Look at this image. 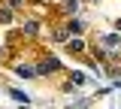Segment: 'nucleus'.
<instances>
[{"instance_id":"4","label":"nucleus","mask_w":121,"mask_h":109,"mask_svg":"<svg viewBox=\"0 0 121 109\" xmlns=\"http://www.w3.org/2000/svg\"><path fill=\"white\" fill-rule=\"evenodd\" d=\"M79 85H85V73H70V85L67 88H79Z\"/></svg>"},{"instance_id":"5","label":"nucleus","mask_w":121,"mask_h":109,"mask_svg":"<svg viewBox=\"0 0 121 109\" xmlns=\"http://www.w3.org/2000/svg\"><path fill=\"white\" fill-rule=\"evenodd\" d=\"M9 94H12L15 100H18V103H24V106H27V103H30V100H27V94H24V91H18V88H12V91H9Z\"/></svg>"},{"instance_id":"3","label":"nucleus","mask_w":121,"mask_h":109,"mask_svg":"<svg viewBox=\"0 0 121 109\" xmlns=\"http://www.w3.org/2000/svg\"><path fill=\"white\" fill-rule=\"evenodd\" d=\"M67 48H70V52H76V55H82V52H85V43L76 36V39H70V43H67Z\"/></svg>"},{"instance_id":"9","label":"nucleus","mask_w":121,"mask_h":109,"mask_svg":"<svg viewBox=\"0 0 121 109\" xmlns=\"http://www.w3.org/2000/svg\"><path fill=\"white\" fill-rule=\"evenodd\" d=\"M67 6H70V9H73V12H76V0H67Z\"/></svg>"},{"instance_id":"8","label":"nucleus","mask_w":121,"mask_h":109,"mask_svg":"<svg viewBox=\"0 0 121 109\" xmlns=\"http://www.w3.org/2000/svg\"><path fill=\"white\" fill-rule=\"evenodd\" d=\"M24 33H30V36H33V33H36V21H27V24H24Z\"/></svg>"},{"instance_id":"10","label":"nucleus","mask_w":121,"mask_h":109,"mask_svg":"<svg viewBox=\"0 0 121 109\" xmlns=\"http://www.w3.org/2000/svg\"><path fill=\"white\" fill-rule=\"evenodd\" d=\"M118 27H121V18H118Z\"/></svg>"},{"instance_id":"7","label":"nucleus","mask_w":121,"mask_h":109,"mask_svg":"<svg viewBox=\"0 0 121 109\" xmlns=\"http://www.w3.org/2000/svg\"><path fill=\"white\" fill-rule=\"evenodd\" d=\"M0 21L9 24V21H12V9H0Z\"/></svg>"},{"instance_id":"1","label":"nucleus","mask_w":121,"mask_h":109,"mask_svg":"<svg viewBox=\"0 0 121 109\" xmlns=\"http://www.w3.org/2000/svg\"><path fill=\"white\" fill-rule=\"evenodd\" d=\"M58 70H60L58 58H45V61H39V67H36V73H43V76L45 73H58Z\"/></svg>"},{"instance_id":"6","label":"nucleus","mask_w":121,"mask_h":109,"mask_svg":"<svg viewBox=\"0 0 121 109\" xmlns=\"http://www.w3.org/2000/svg\"><path fill=\"white\" fill-rule=\"evenodd\" d=\"M15 70H18V76H33V73H36V70H33V67H27V64H18Z\"/></svg>"},{"instance_id":"2","label":"nucleus","mask_w":121,"mask_h":109,"mask_svg":"<svg viewBox=\"0 0 121 109\" xmlns=\"http://www.w3.org/2000/svg\"><path fill=\"white\" fill-rule=\"evenodd\" d=\"M100 43H103L106 48H112V52H121V36H115V33H103Z\"/></svg>"}]
</instances>
